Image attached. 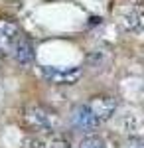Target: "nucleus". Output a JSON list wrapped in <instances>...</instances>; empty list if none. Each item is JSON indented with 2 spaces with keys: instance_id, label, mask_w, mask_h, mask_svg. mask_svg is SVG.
<instances>
[{
  "instance_id": "f257e3e1",
  "label": "nucleus",
  "mask_w": 144,
  "mask_h": 148,
  "mask_svg": "<svg viewBox=\"0 0 144 148\" xmlns=\"http://www.w3.org/2000/svg\"><path fill=\"white\" fill-rule=\"evenodd\" d=\"M24 121L34 132H49L59 128V119L56 113L40 105H30L24 109Z\"/></svg>"
},
{
  "instance_id": "f03ea898",
  "label": "nucleus",
  "mask_w": 144,
  "mask_h": 148,
  "mask_svg": "<svg viewBox=\"0 0 144 148\" xmlns=\"http://www.w3.org/2000/svg\"><path fill=\"white\" fill-rule=\"evenodd\" d=\"M42 75L53 85H75L83 71L81 67H42Z\"/></svg>"
},
{
  "instance_id": "7ed1b4c3",
  "label": "nucleus",
  "mask_w": 144,
  "mask_h": 148,
  "mask_svg": "<svg viewBox=\"0 0 144 148\" xmlns=\"http://www.w3.org/2000/svg\"><path fill=\"white\" fill-rule=\"evenodd\" d=\"M28 148H71V138L57 130L38 132V136L28 140Z\"/></svg>"
},
{
  "instance_id": "20e7f679",
  "label": "nucleus",
  "mask_w": 144,
  "mask_h": 148,
  "mask_svg": "<svg viewBox=\"0 0 144 148\" xmlns=\"http://www.w3.org/2000/svg\"><path fill=\"white\" fill-rule=\"evenodd\" d=\"M71 125H73V128H77V130L87 134V132H93L95 128H99L101 121L91 113L87 103H83V105H77L71 111Z\"/></svg>"
},
{
  "instance_id": "39448f33",
  "label": "nucleus",
  "mask_w": 144,
  "mask_h": 148,
  "mask_svg": "<svg viewBox=\"0 0 144 148\" xmlns=\"http://www.w3.org/2000/svg\"><path fill=\"white\" fill-rule=\"evenodd\" d=\"M87 107L91 109V113L103 123V121H109L112 114L117 113V99L109 97V95H97V97H93L87 103Z\"/></svg>"
},
{
  "instance_id": "423d86ee",
  "label": "nucleus",
  "mask_w": 144,
  "mask_h": 148,
  "mask_svg": "<svg viewBox=\"0 0 144 148\" xmlns=\"http://www.w3.org/2000/svg\"><path fill=\"white\" fill-rule=\"evenodd\" d=\"M20 38H22V32L18 30V26L6 22V20H0V51L10 53Z\"/></svg>"
},
{
  "instance_id": "0eeeda50",
  "label": "nucleus",
  "mask_w": 144,
  "mask_h": 148,
  "mask_svg": "<svg viewBox=\"0 0 144 148\" xmlns=\"http://www.w3.org/2000/svg\"><path fill=\"white\" fill-rule=\"evenodd\" d=\"M10 56L20 63V65H30L34 61V57H36V53H34V46H32V42L26 38V36L22 34V38L16 42V46L12 47V51H10Z\"/></svg>"
},
{
  "instance_id": "6e6552de",
  "label": "nucleus",
  "mask_w": 144,
  "mask_h": 148,
  "mask_svg": "<svg viewBox=\"0 0 144 148\" xmlns=\"http://www.w3.org/2000/svg\"><path fill=\"white\" fill-rule=\"evenodd\" d=\"M79 148H107V144H105V140L101 136L89 134V136H85L79 142Z\"/></svg>"
},
{
  "instance_id": "1a4fd4ad",
  "label": "nucleus",
  "mask_w": 144,
  "mask_h": 148,
  "mask_svg": "<svg viewBox=\"0 0 144 148\" xmlns=\"http://www.w3.org/2000/svg\"><path fill=\"white\" fill-rule=\"evenodd\" d=\"M138 24H140V20H138V16H136L134 12H130V14L124 18V28H126V30H136Z\"/></svg>"
},
{
  "instance_id": "9d476101",
  "label": "nucleus",
  "mask_w": 144,
  "mask_h": 148,
  "mask_svg": "<svg viewBox=\"0 0 144 148\" xmlns=\"http://www.w3.org/2000/svg\"><path fill=\"white\" fill-rule=\"evenodd\" d=\"M128 148H144V136H142V138H136V140H132V142L128 144Z\"/></svg>"
}]
</instances>
